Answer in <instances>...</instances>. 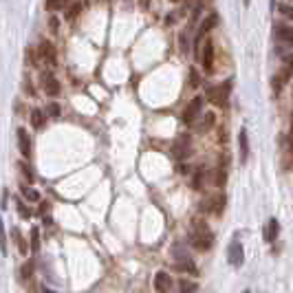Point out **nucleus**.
Returning <instances> with one entry per match:
<instances>
[{
    "label": "nucleus",
    "mask_w": 293,
    "mask_h": 293,
    "mask_svg": "<svg viewBox=\"0 0 293 293\" xmlns=\"http://www.w3.org/2000/svg\"><path fill=\"white\" fill-rule=\"evenodd\" d=\"M201 62H203V69H205L207 75L214 73V44H212L210 40H207L205 46H203V58H201Z\"/></svg>",
    "instance_id": "nucleus-9"
},
{
    "label": "nucleus",
    "mask_w": 293,
    "mask_h": 293,
    "mask_svg": "<svg viewBox=\"0 0 293 293\" xmlns=\"http://www.w3.org/2000/svg\"><path fill=\"white\" fill-rule=\"evenodd\" d=\"M172 3H179V0H172Z\"/></svg>",
    "instance_id": "nucleus-35"
},
{
    "label": "nucleus",
    "mask_w": 293,
    "mask_h": 293,
    "mask_svg": "<svg viewBox=\"0 0 293 293\" xmlns=\"http://www.w3.org/2000/svg\"><path fill=\"white\" fill-rule=\"evenodd\" d=\"M18 168H20V170H22L24 179H27L29 183H33V179H35V176H33V172H31V168H29V166H27V163H24V161H20V163H18Z\"/></svg>",
    "instance_id": "nucleus-21"
},
{
    "label": "nucleus",
    "mask_w": 293,
    "mask_h": 293,
    "mask_svg": "<svg viewBox=\"0 0 293 293\" xmlns=\"http://www.w3.org/2000/svg\"><path fill=\"white\" fill-rule=\"evenodd\" d=\"M229 90H231V84H229V82L216 84V86L207 88V100L214 104V106H218V108H225V106H227Z\"/></svg>",
    "instance_id": "nucleus-2"
},
{
    "label": "nucleus",
    "mask_w": 293,
    "mask_h": 293,
    "mask_svg": "<svg viewBox=\"0 0 293 293\" xmlns=\"http://www.w3.org/2000/svg\"><path fill=\"white\" fill-rule=\"evenodd\" d=\"M238 143H240V161L245 163L247 157H249V137H247V130L242 128L240 135H238Z\"/></svg>",
    "instance_id": "nucleus-14"
},
{
    "label": "nucleus",
    "mask_w": 293,
    "mask_h": 293,
    "mask_svg": "<svg viewBox=\"0 0 293 293\" xmlns=\"http://www.w3.org/2000/svg\"><path fill=\"white\" fill-rule=\"evenodd\" d=\"M31 249H33V252H38V249H40V231H38V227L31 229Z\"/></svg>",
    "instance_id": "nucleus-23"
},
{
    "label": "nucleus",
    "mask_w": 293,
    "mask_h": 293,
    "mask_svg": "<svg viewBox=\"0 0 293 293\" xmlns=\"http://www.w3.org/2000/svg\"><path fill=\"white\" fill-rule=\"evenodd\" d=\"M192 240L194 247L201 249V252H207L212 245H214V234L210 231V227L203 221H194L192 223Z\"/></svg>",
    "instance_id": "nucleus-1"
},
{
    "label": "nucleus",
    "mask_w": 293,
    "mask_h": 293,
    "mask_svg": "<svg viewBox=\"0 0 293 293\" xmlns=\"http://www.w3.org/2000/svg\"><path fill=\"white\" fill-rule=\"evenodd\" d=\"M280 11H282L286 18H291V20H293V7H291V5H280Z\"/></svg>",
    "instance_id": "nucleus-29"
},
{
    "label": "nucleus",
    "mask_w": 293,
    "mask_h": 293,
    "mask_svg": "<svg viewBox=\"0 0 293 293\" xmlns=\"http://www.w3.org/2000/svg\"><path fill=\"white\" fill-rule=\"evenodd\" d=\"M276 35H278V40L286 42V44H293V29L291 27H278Z\"/></svg>",
    "instance_id": "nucleus-16"
},
{
    "label": "nucleus",
    "mask_w": 293,
    "mask_h": 293,
    "mask_svg": "<svg viewBox=\"0 0 293 293\" xmlns=\"http://www.w3.org/2000/svg\"><path fill=\"white\" fill-rule=\"evenodd\" d=\"M218 22V16H210V18H207V20L203 22V24H201V29H199V33H197V40H194V44H201V38H203V35L207 33V31H210V29L212 27H214V24Z\"/></svg>",
    "instance_id": "nucleus-13"
},
{
    "label": "nucleus",
    "mask_w": 293,
    "mask_h": 293,
    "mask_svg": "<svg viewBox=\"0 0 293 293\" xmlns=\"http://www.w3.org/2000/svg\"><path fill=\"white\" fill-rule=\"evenodd\" d=\"M69 5V0H46V9L48 11H60Z\"/></svg>",
    "instance_id": "nucleus-19"
},
{
    "label": "nucleus",
    "mask_w": 293,
    "mask_h": 293,
    "mask_svg": "<svg viewBox=\"0 0 293 293\" xmlns=\"http://www.w3.org/2000/svg\"><path fill=\"white\" fill-rule=\"evenodd\" d=\"M181 48L183 53H187V33H181Z\"/></svg>",
    "instance_id": "nucleus-30"
},
{
    "label": "nucleus",
    "mask_w": 293,
    "mask_h": 293,
    "mask_svg": "<svg viewBox=\"0 0 293 293\" xmlns=\"http://www.w3.org/2000/svg\"><path fill=\"white\" fill-rule=\"evenodd\" d=\"M278 231H280V223L276 221V218H271V221L267 223V227H265V240L267 242H276Z\"/></svg>",
    "instance_id": "nucleus-12"
},
{
    "label": "nucleus",
    "mask_w": 293,
    "mask_h": 293,
    "mask_svg": "<svg viewBox=\"0 0 293 293\" xmlns=\"http://www.w3.org/2000/svg\"><path fill=\"white\" fill-rule=\"evenodd\" d=\"M214 115H212V113H207V115H203V124H201L199 128H201V130H207V128H212V126H214Z\"/></svg>",
    "instance_id": "nucleus-24"
},
{
    "label": "nucleus",
    "mask_w": 293,
    "mask_h": 293,
    "mask_svg": "<svg viewBox=\"0 0 293 293\" xmlns=\"http://www.w3.org/2000/svg\"><path fill=\"white\" fill-rule=\"evenodd\" d=\"M20 190H22V194H24V197H27L29 201H38V199H40V197H38V192H35L33 187H29V185H22Z\"/></svg>",
    "instance_id": "nucleus-25"
},
{
    "label": "nucleus",
    "mask_w": 293,
    "mask_h": 293,
    "mask_svg": "<svg viewBox=\"0 0 293 293\" xmlns=\"http://www.w3.org/2000/svg\"><path fill=\"white\" fill-rule=\"evenodd\" d=\"M291 141H293V126H291Z\"/></svg>",
    "instance_id": "nucleus-33"
},
{
    "label": "nucleus",
    "mask_w": 293,
    "mask_h": 293,
    "mask_svg": "<svg viewBox=\"0 0 293 293\" xmlns=\"http://www.w3.org/2000/svg\"><path fill=\"white\" fill-rule=\"evenodd\" d=\"M181 291H199V284H197V282H187V280H183V282H181Z\"/></svg>",
    "instance_id": "nucleus-26"
},
{
    "label": "nucleus",
    "mask_w": 293,
    "mask_h": 293,
    "mask_svg": "<svg viewBox=\"0 0 293 293\" xmlns=\"http://www.w3.org/2000/svg\"><path fill=\"white\" fill-rule=\"evenodd\" d=\"M79 11H82V3H73L71 5V9L66 11V20H73V18H75Z\"/></svg>",
    "instance_id": "nucleus-22"
},
{
    "label": "nucleus",
    "mask_w": 293,
    "mask_h": 293,
    "mask_svg": "<svg viewBox=\"0 0 293 293\" xmlns=\"http://www.w3.org/2000/svg\"><path fill=\"white\" fill-rule=\"evenodd\" d=\"M201 111H203V97H194L192 104H187V108L183 111V124L194 126L201 117Z\"/></svg>",
    "instance_id": "nucleus-3"
},
{
    "label": "nucleus",
    "mask_w": 293,
    "mask_h": 293,
    "mask_svg": "<svg viewBox=\"0 0 293 293\" xmlns=\"http://www.w3.org/2000/svg\"><path fill=\"white\" fill-rule=\"evenodd\" d=\"M31 276H33V260H27L20 267V280H22V282H29Z\"/></svg>",
    "instance_id": "nucleus-17"
},
{
    "label": "nucleus",
    "mask_w": 293,
    "mask_h": 293,
    "mask_svg": "<svg viewBox=\"0 0 293 293\" xmlns=\"http://www.w3.org/2000/svg\"><path fill=\"white\" fill-rule=\"evenodd\" d=\"M284 62H286V66H289V69L293 71V56H286V58H284Z\"/></svg>",
    "instance_id": "nucleus-32"
},
{
    "label": "nucleus",
    "mask_w": 293,
    "mask_h": 293,
    "mask_svg": "<svg viewBox=\"0 0 293 293\" xmlns=\"http://www.w3.org/2000/svg\"><path fill=\"white\" fill-rule=\"evenodd\" d=\"M187 155H190V137L179 135L174 139V143H172V157L181 161V159H185Z\"/></svg>",
    "instance_id": "nucleus-4"
},
{
    "label": "nucleus",
    "mask_w": 293,
    "mask_h": 293,
    "mask_svg": "<svg viewBox=\"0 0 293 293\" xmlns=\"http://www.w3.org/2000/svg\"><path fill=\"white\" fill-rule=\"evenodd\" d=\"M48 113H51L53 117H58V115H60V108H58V104H53V106L48 108Z\"/></svg>",
    "instance_id": "nucleus-31"
},
{
    "label": "nucleus",
    "mask_w": 293,
    "mask_h": 293,
    "mask_svg": "<svg viewBox=\"0 0 293 293\" xmlns=\"http://www.w3.org/2000/svg\"><path fill=\"white\" fill-rule=\"evenodd\" d=\"M44 113L40 111V108H33V113H31V124H33V128H42L44 126Z\"/></svg>",
    "instance_id": "nucleus-18"
},
{
    "label": "nucleus",
    "mask_w": 293,
    "mask_h": 293,
    "mask_svg": "<svg viewBox=\"0 0 293 293\" xmlns=\"http://www.w3.org/2000/svg\"><path fill=\"white\" fill-rule=\"evenodd\" d=\"M16 207H18V212H20V216H22V218H29V216H31V212H29L27 207H24V205L20 203V201H16Z\"/></svg>",
    "instance_id": "nucleus-28"
},
{
    "label": "nucleus",
    "mask_w": 293,
    "mask_h": 293,
    "mask_svg": "<svg viewBox=\"0 0 293 293\" xmlns=\"http://www.w3.org/2000/svg\"><path fill=\"white\" fill-rule=\"evenodd\" d=\"M155 289L157 291H170L172 289V278H170L166 271L155 273Z\"/></svg>",
    "instance_id": "nucleus-11"
},
{
    "label": "nucleus",
    "mask_w": 293,
    "mask_h": 293,
    "mask_svg": "<svg viewBox=\"0 0 293 293\" xmlns=\"http://www.w3.org/2000/svg\"><path fill=\"white\" fill-rule=\"evenodd\" d=\"M199 84H201V77H199L197 69H192V71H190V86H194V88H197Z\"/></svg>",
    "instance_id": "nucleus-27"
},
{
    "label": "nucleus",
    "mask_w": 293,
    "mask_h": 293,
    "mask_svg": "<svg viewBox=\"0 0 293 293\" xmlns=\"http://www.w3.org/2000/svg\"><path fill=\"white\" fill-rule=\"evenodd\" d=\"M40 58L44 60L46 64H51V66H53V64H56V46H53L51 42H46V40H44V42L40 44Z\"/></svg>",
    "instance_id": "nucleus-10"
},
{
    "label": "nucleus",
    "mask_w": 293,
    "mask_h": 293,
    "mask_svg": "<svg viewBox=\"0 0 293 293\" xmlns=\"http://www.w3.org/2000/svg\"><path fill=\"white\" fill-rule=\"evenodd\" d=\"M245 5H249V0H245Z\"/></svg>",
    "instance_id": "nucleus-34"
},
{
    "label": "nucleus",
    "mask_w": 293,
    "mask_h": 293,
    "mask_svg": "<svg viewBox=\"0 0 293 293\" xmlns=\"http://www.w3.org/2000/svg\"><path fill=\"white\" fill-rule=\"evenodd\" d=\"M42 88H44V93L48 97H58L60 90H62L60 88V82L51 75V73H42Z\"/></svg>",
    "instance_id": "nucleus-7"
},
{
    "label": "nucleus",
    "mask_w": 293,
    "mask_h": 293,
    "mask_svg": "<svg viewBox=\"0 0 293 293\" xmlns=\"http://www.w3.org/2000/svg\"><path fill=\"white\" fill-rule=\"evenodd\" d=\"M223 207H225V197H223V194H218V197H210V199H205L203 203H201V210L210 212V214H221Z\"/></svg>",
    "instance_id": "nucleus-5"
},
{
    "label": "nucleus",
    "mask_w": 293,
    "mask_h": 293,
    "mask_svg": "<svg viewBox=\"0 0 293 293\" xmlns=\"http://www.w3.org/2000/svg\"><path fill=\"white\" fill-rule=\"evenodd\" d=\"M11 236H14V240H16V245H18V249H20V252L22 254H27V242H24V238H22V234H20V229H14V234H11Z\"/></svg>",
    "instance_id": "nucleus-20"
},
{
    "label": "nucleus",
    "mask_w": 293,
    "mask_h": 293,
    "mask_svg": "<svg viewBox=\"0 0 293 293\" xmlns=\"http://www.w3.org/2000/svg\"><path fill=\"white\" fill-rule=\"evenodd\" d=\"M227 260L231 262L234 267H240L242 260H245V252H242V245L238 240H234L231 245L227 247Z\"/></svg>",
    "instance_id": "nucleus-8"
},
{
    "label": "nucleus",
    "mask_w": 293,
    "mask_h": 293,
    "mask_svg": "<svg viewBox=\"0 0 293 293\" xmlns=\"http://www.w3.org/2000/svg\"><path fill=\"white\" fill-rule=\"evenodd\" d=\"M18 145H20V155L24 159H31L33 155V148H31V137L24 128H18Z\"/></svg>",
    "instance_id": "nucleus-6"
},
{
    "label": "nucleus",
    "mask_w": 293,
    "mask_h": 293,
    "mask_svg": "<svg viewBox=\"0 0 293 293\" xmlns=\"http://www.w3.org/2000/svg\"><path fill=\"white\" fill-rule=\"evenodd\" d=\"M291 69H289V66H286V69L282 71V73H280V75H276V77H273V90H282V86H284V82H286V79H289L291 77Z\"/></svg>",
    "instance_id": "nucleus-15"
}]
</instances>
